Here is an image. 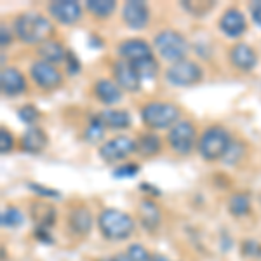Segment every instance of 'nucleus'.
Instances as JSON below:
<instances>
[{
    "label": "nucleus",
    "instance_id": "f257e3e1",
    "mask_svg": "<svg viewBox=\"0 0 261 261\" xmlns=\"http://www.w3.org/2000/svg\"><path fill=\"white\" fill-rule=\"evenodd\" d=\"M53 30V23L40 12H24L14 19V32L24 44H44Z\"/></svg>",
    "mask_w": 261,
    "mask_h": 261
},
{
    "label": "nucleus",
    "instance_id": "f03ea898",
    "mask_svg": "<svg viewBox=\"0 0 261 261\" xmlns=\"http://www.w3.org/2000/svg\"><path fill=\"white\" fill-rule=\"evenodd\" d=\"M99 230L108 241H125L134 231V220L127 213L117 209H103L98 218Z\"/></svg>",
    "mask_w": 261,
    "mask_h": 261
},
{
    "label": "nucleus",
    "instance_id": "7ed1b4c3",
    "mask_svg": "<svg viewBox=\"0 0 261 261\" xmlns=\"http://www.w3.org/2000/svg\"><path fill=\"white\" fill-rule=\"evenodd\" d=\"M231 145V138L228 130L220 127V125H213L202 134L199 141V153L205 161H218L226 155Z\"/></svg>",
    "mask_w": 261,
    "mask_h": 261
},
{
    "label": "nucleus",
    "instance_id": "20e7f679",
    "mask_svg": "<svg viewBox=\"0 0 261 261\" xmlns=\"http://www.w3.org/2000/svg\"><path fill=\"white\" fill-rule=\"evenodd\" d=\"M153 45L162 60L171 61L172 65L178 61H183L188 53V42L179 32L164 30L157 33L153 39Z\"/></svg>",
    "mask_w": 261,
    "mask_h": 261
},
{
    "label": "nucleus",
    "instance_id": "39448f33",
    "mask_svg": "<svg viewBox=\"0 0 261 261\" xmlns=\"http://www.w3.org/2000/svg\"><path fill=\"white\" fill-rule=\"evenodd\" d=\"M141 119L151 129H167L179 122V108L171 103L155 101L141 108Z\"/></svg>",
    "mask_w": 261,
    "mask_h": 261
},
{
    "label": "nucleus",
    "instance_id": "423d86ee",
    "mask_svg": "<svg viewBox=\"0 0 261 261\" xmlns=\"http://www.w3.org/2000/svg\"><path fill=\"white\" fill-rule=\"evenodd\" d=\"M166 81L178 87H188L202 81V68L195 61L183 60L166 70Z\"/></svg>",
    "mask_w": 261,
    "mask_h": 261
},
{
    "label": "nucleus",
    "instance_id": "0eeeda50",
    "mask_svg": "<svg viewBox=\"0 0 261 261\" xmlns=\"http://www.w3.org/2000/svg\"><path fill=\"white\" fill-rule=\"evenodd\" d=\"M167 141H169V146L174 151H178L181 155H188L197 143V130L192 122L179 120L178 124L169 129Z\"/></svg>",
    "mask_w": 261,
    "mask_h": 261
},
{
    "label": "nucleus",
    "instance_id": "6e6552de",
    "mask_svg": "<svg viewBox=\"0 0 261 261\" xmlns=\"http://www.w3.org/2000/svg\"><path fill=\"white\" fill-rule=\"evenodd\" d=\"M138 150V145L134 140L127 136H119L113 140L107 141L105 145L99 146V155L105 162H117L124 161L129 155H133Z\"/></svg>",
    "mask_w": 261,
    "mask_h": 261
},
{
    "label": "nucleus",
    "instance_id": "1a4fd4ad",
    "mask_svg": "<svg viewBox=\"0 0 261 261\" xmlns=\"http://www.w3.org/2000/svg\"><path fill=\"white\" fill-rule=\"evenodd\" d=\"M30 75L33 79V82L40 87V89L45 91H53L56 87L61 86L63 77L58 71V68L54 65H49L45 61H35L30 66Z\"/></svg>",
    "mask_w": 261,
    "mask_h": 261
},
{
    "label": "nucleus",
    "instance_id": "9d476101",
    "mask_svg": "<svg viewBox=\"0 0 261 261\" xmlns=\"http://www.w3.org/2000/svg\"><path fill=\"white\" fill-rule=\"evenodd\" d=\"M112 71H113V79H115L117 86H119L120 89L129 91V92L140 91L141 79H140V75H138L136 68L133 66V63H129L125 60H119L113 63Z\"/></svg>",
    "mask_w": 261,
    "mask_h": 261
},
{
    "label": "nucleus",
    "instance_id": "9b49d317",
    "mask_svg": "<svg viewBox=\"0 0 261 261\" xmlns=\"http://www.w3.org/2000/svg\"><path fill=\"white\" fill-rule=\"evenodd\" d=\"M122 19L133 30H141L150 21V9L141 0H129L122 7Z\"/></svg>",
    "mask_w": 261,
    "mask_h": 261
},
{
    "label": "nucleus",
    "instance_id": "f8f14e48",
    "mask_svg": "<svg viewBox=\"0 0 261 261\" xmlns=\"http://www.w3.org/2000/svg\"><path fill=\"white\" fill-rule=\"evenodd\" d=\"M49 14L61 24H73L82 18V7L75 0H56L47 6Z\"/></svg>",
    "mask_w": 261,
    "mask_h": 261
},
{
    "label": "nucleus",
    "instance_id": "ddd939ff",
    "mask_svg": "<svg viewBox=\"0 0 261 261\" xmlns=\"http://www.w3.org/2000/svg\"><path fill=\"white\" fill-rule=\"evenodd\" d=\"M220 30L225 33L226 37H230V39H237V37L244 35L247 30L246 18H244V14L241 11L231 7V9L225 11V14L221 16Z\"/></svg>",
    "mask_w": 261,
    "mask_h": 261
},
{
    "label": "nucleus",
    "instance_id": "4468645a",
    "mask_svg": "<svg viewBox=\"0 0 261 261\" xmlns=\"http://www.w3.org/2000/svg\"><path fill=\"white\" fill-rule=\"evenodd\" d=\"M119 54H120V60H125L129 63H136V61L145 60V58L153 56V54H151L150 44L143 39L124 40L119 45Z\"/></svg>",
    "mask_w": 261,
    "mask_h": 261
},
{
    "label": "nucleus",
    "instance_id": "2eb2a0df",
    "mask_svg": "<svg viewBox=\"0 0 261 261\" xmlns=\"http://www.w3.org/2000/svg\"><path fill=\"white\" fill-rule=\"evenodd\" d=\"M0 87L6 96H18L27 91V81L19 70L7 66L0 71Z\"/></svg>",
    "mask_w": 261,
    "mask_h": 261
},
{
    "label": "nucleus",
    "instance_id": "dca6fc26",
    "mask_svg": "<svg viewBox=\"0 0 261 261\" xmlns=\"http://www.w3.org/2000/svg\"><path fill=\"white\" fill-rule=\"evenodd\" d=\"M230 61L235 68L242 71H251L258 63V56H256L254 49L247 44H237L230 50Z\"/></svg>",
    "mask_w": 261,
    "mask_h": 261
},
{
    "label": "nucleus",
    "instance_id": "f3484780",
    "mask_svg": "<svg viewBox=\"0 0 261 261\" xmlns=\"http://www.w3.org/2000/svg\"><path fill=\"white\" fill-rule=\"evenodd\" d=\"M49 138L47 134L44 133V129L40 127H28L27 133L21 138V148H23L27 153H40L42 150L47 146Z\"/></svg>",
    "mask_w": 261,
    "mask_h": 261
},
{
    "label": "nucleus",
    "instance_id": "a211bd4d",
    "mask_svg": "<svg viewBox=\"0 0 261 261\" xmlns=\"http://www.w3.org/2000/svg\"><path fill=\"white\" fill-rule=\"evenodd\" d=\"M140 218H141V225L145 230L155 231L161 226L162 214L159 205L150 199H143L140 202Z\"/></svg>",
    "mask_w": 261,
    "mask_h": 261
},
{
    "label": "nucleus",
    "instance_id": "6ab92c4d",
    "mask_svg": "<svg viewBox=\"0 0 261 261\" xmlns=\"http://www.w3.org/2000/svg\"><path fill=\"white\" fill-rule=\"evenodd\" d=\"M94 94L101 103L115 105L122 99V89L110 79H99L94 84Z\"/></svg>",
    "mask_w": 261,
    "mask_h": 261
},
{
    "label": "nucleus",
    "instance_id": "aec40b11",
    "mask_svg": "<svg viewBox=\"0 0 261 261\" xmlns=\"http://www.w3.org/2000/svg\"><path fill=\"white\" fill-rule=\"evenodd\" d=\"M68 225L77 235L89 233L92 228V216H91L89 209L84 207V205H79V207L71 209L68 214Z\"/></svg>",
    "mask_w": 261,
    "mask_h": 261
},
{
    "label": "nucleus",
    "instance_id": "412c9836",
    "mask_svg": "<svg viewBox=\"0 0 261 261\" xmlns=\"http://www.w3.org/2000/svg\"><path fill=\"white\" fill-rule=\"evenodd\" d=\"M98 117L105 124V127L112 130L127 129L130 125V117L125 110H103L98 113Z\"/></svg>",
    "mask_w": 261,
    "mask_h": 261
},
{
    "label": "nucleus",
    "instance_id": "4be33fe9",
    "mask_svg": "<svg viewBox=\"0 0 261 261\" xmlns=\"http://www.w3.org/2000/svg\"><path fill=\"white\" fill-rule=\"evenodd\" d=\"M32 218L37 223V228H50L56 221V209L44 202H37L32 205Z\"/></svg>",
    "mask_w": 261,
    "mask_h": 261
},
{
    "label": "nucleus",
    "instance_id": "5701e85b",
    "mask_svg": "<svg viewBox=\"0 0 261 261\" xmlns=\"http://www.w3.org/2000/svg\"><path fill=\"white\" fill-rule=\"evenodd\" d=\"M39 56L42 58V61L49 63V65H56V63H63L66 60V50L63 49L60 42L47 40L44 44H40Z\"/></svg>",
    "mask_w": 261,
    "mask_h": 261
},
{
    "label": "nucleus",
    "instance_id": "b1692460",
    "mask_svg": "<svg viewBox=\"0 0 261 261\" xmlns=\"http://www.w3.org/2000/svg\"><path fill=\"white\" fill-rule=\"evenodd\" d=\"M138 145V150L143 157H153L161 151L162 145H161V138L157 134H151V133H146V134H141L136 141Z\"/></svg>",
    "mask_w": 261,
    "mask_h": 261
},
{
    "label": "nucleus",
    "instance_id": "393cba45",
    "mask_svg": "<svg viewBox=\"0 0 261 261\" xmlns=\"http://www.w3.org/2000/svg\"><path fill=\"white\" fill-rule=\"evenodd\" d=\"M86 7H87V11H89L92 16H96L98 19H107L113 14L117 4H115V0H87Z\"/></svg>",
    "mask_w": 261,
    "mask_h": 261
},
{
    "label": "nucleus",
    "instance_id": "a878e982",
    "mask_svg": "<svg viewBox=\"0 0 261 261\" xmlns=\"http://www.w3.org/2000/svg\"><path fill=\"white\" fill-rule=\"evenodd\" d=\"M228 209L230 214H233L235 218H242L251 211V200L246 193H235L230 197L228 200Z\"/></svg>",
    "mask_w": 261,
    "mask_h": 261
},
{
    "label": "nucleus",
    "instance_id": "bb28decb",
    "mask_svg": "<svg viewBox=\"0 0 261 261\" xmlns=\"http://www.w3.org/2000/svg\"><path fill=\"white\" fill-rule=\"evenodd\" d=\"M133 66L136 68L138 75H140L141 81H151V79L157 77V71H159V63L155 60L153 56L145 58L141 61L133 63Z\"/></svg>",
    "mask_w": 261,
    "mask_h": 261
},
{
    "label": "nucleus",
    "instance_id": "cd10ccee",
    "mask_svg": "<svg viewBox=\"0 0 261 261\" xmlns=\"http://www.w3.org/2000/svg\"><path fill=\"white\" fill-rule=\"evenodd\" d=\"M23 213L14 205L6 207L2 211V216H0V223H2L4 228H18V226L23 225Z\"/></svg>",
    "mask_w": 261,
    "mask_h": 261
},
{
    "label": "nucleus",
    "instance_id": "c85d7f7f",
    "mask_svg": "<svg viewBox=\"0 0 261 261\" xmlns=\"http://www.w3.org/2000/svg\"><path fill=\"white\" fill-rule=\"evenodd\" d=\"M105 136V124L99 120L98 115H94L89 122V125L86 127V133H84V138H86V141L89 143H98L103 140Z\"/></svg>",
    "mask_w": 261,
    "mask_h": 261
},
{
    "label": "nucleus",
    "instance_id": "c756f323",
    "mask_svg": "<svg viewBox=\"0 0 261 261\" xmlns=\"http://www.w3.org/2000/svg\"><path fill=\"white\" fill-rule=\"evenodd\" d=\"M181 6L185 7L190 14L197 16V18H200V16H204L205 12H209L214 7V2H181Z\"/></svg>",
    "mask_w": 261,
    "mask_h": 261
},
{
    "label": "nucleus",
    "instance_id": "7c9ffc66",
    "mask_svg": "<svg viewBox=\"0 0 261 261\" xmlns=\"http://www.w3.org/2000/svg\"><path fill=\"white\" fill-rule=\"evenodd\" d=\"M127 254L134 261H151V254L146 251L145 246H141V244H130L127 247Z\"/></svg>",
    "mask_w": 261,
    "mask_h": 261
},
{
    "label": "nucleus",
    "instance_id": "2f4dec72",
    "mask_svg": "<svg viewBox=\"0 0 261 261\" xmlns=\"http://www.w3.org/2000/svg\"><path fill=\"white\" fill-rule=\"evenodd\" d=\"M242 254L247 258H261V244L254 239H246L242 242Z\"/></svg>",
    "mask_w": 261,
    "mask_h": 261
},
{
    "label": "nucleus",
    "instance_id": "473e14b6",
    "mask_svg": "<svg viewBox=\"0 0 261 261\" xmlns=\"http://www.w3.org/2000/svg\"><path fill=\"white\" fill-rule=\"evenodd\" d=\"M18 115H19V120L24 122V124H33V122L39 119V110H37L33 105H24L23 108H19Z\"/></svg>",
    "mask_w": 261,
    "mask_h": 261
},
{
    "label": "nucleus",
    "instance_id": "72a5a7b5",
    "mask_svg": "<svg viewBox=\"0 0 261 261\" xmlns=\"http://www.w3.org/2000/svg\"><path fill=\"white\" fill-rule=\"evenodd\" d=\"M28 188L39 197H49V199H60L61 193L58 190H53V188H47V187H42L39 183H28Z\"/></svg>",
    "mask_w": 261,
    "mask_h": 261
},
{
    "label": "nucleus",
    "instance_id": "f704fd0d",
    "mask_svg": "<svg viewBox=\"0 0 261 261\" xmlns=\"http://www.w3.org/2000/svg\"><path fill=\"white\" fill-rule=\"evenodd\" d=\"M12 146H14V138L6 127H2L0 129V153H9Z\"/></svg>",
    "mask_w": 261,
    "mask_h": 261
},
{
    "label": "nucleus",
    "instance_id": "c9c22d12",
    "mask_svg": "<svg viewBox=\"0 0 261 261\" xmlns=\"http://www.w3.org/2000/svg\"><path fill=\"white\" fill-rule=\"evenodd\" d=\"M138 172H140L138 164H125V166L117 167V169L113 171V176H115V178H133Z\"/></svg>",
    "mask_w": 261,
    "mask_h": 261
},
{
    "label": "nucleus",
    "instance_id": "e433bc0d",
    "mask_svg": "<svg viewBox=\"0 0 261 261\" xmlns=\"http://www.w3.org/2000/svg\"><path fill=\"white\" fill-rule=\"evenodd\" d=\"M65 65H66V71H68L70 75H77L79 71H81V61L77 60V56H75L71 50H66Z\"/></svg>",
    "mask_w": 261,
    "mask_h": 261
},
{
    "label": "nucleus",
    "instance_id": "4c0bfd02",
    "mask_svg": "<svg viewBox=\"0 0 261 261\" xmlns=\"http://www.w3.org/2000/svg\"><path fill=\"white\" fill-rule=\"evenodd\" d=\"M11 42H12L11 30L6 27V24H2V27H0V45H2V47H7V45H11Z\"/></svg>",
    "mask_w": 261,
    "mask_h": 261
},
{
    "label": "nucleus",
    "instance_id": "58836bf2",
    "mask_svg": "<svg viewBox=\"0 0 261 261\" xmlns=\"http://www.w3.org/2000/svg\"><path fill=\"white\" fill-rule=\"evenodd\" d=\"M251 9V14H252V21H254L258 27H261V0L258 2H252L249 6Z\"/></svg>",
    "mask_w": 261,
    "mask_h": 261
},
{
    "label": "nucleus",
    "instance_id": "ea45409f",
    "mask_svg": "<svg viewBox=\"0 0 261 261\" xmlns=\"http://www.w3.org/2000/svg\"><path fill=\"white\" fill-rule=\"evenodd\" d=\"M35 235L39 237V241L45 244H53V237H50V233H47V228H37Z\"/></svg>",
    "mask_w": 261,
    "mask_h": 261
},
{
    "label": "nucleus",
    "instance_id": "a19ab883",
    "mask_svg": "<svg viewBox=\"0 0 261 261\" xmlns=\"http://www.w3.org/2000/svg\"><path fill=\"white\" fill-rule=\"evenodd\" d=\"M112 261H134L127 252H119V254H115L112 258Z\"/></svg>",
    "mask_w": 261,
    "mask_h": 261
},
{
    "label": "nucleus",
    "instance_id": "79ce46f5",
    "mask_svg": "<svg viewBox=\"0 0 261 261\" xmlns=\"http://www.w3.org/2000/svg\"><path fill=\"white\" fill-rule=\"evenodd\" d=\"M151 261H169L164 254H151Z\"/></svg>",
    "mask_w": 261,
    "mask_h": 261
},
{
    "label": "nucleus",
    "instance_id": "37998d69",
    "mask_svg": "<svg viewBox=\"0 0 261 261\" xmlns=\"http://www.w3.org/2000/svg\"><path fill=\"white\" fill-rule=\"evenodd\" d=\"M141 190H148V192L159 193V190H155V188H153V187H150V185H141Z\"/></svg>",
    "mask_w": 261,
    "mask_h": 261
},
{
    "label": "nucleus",
    "instance_id": "c03bdc74",
    "mask_svg": "<svg viewBox=\"0 0 261 261\" xmlns=\"http://www.w3.org/2000/svg\"><path fill=\"white\" fill-rule=\"evenodd\" d=\"M98 261H112V258H103V259H98Z\"/></svg>",
    "mask_w": 261,
    "mask_h": 261
}]
</instances>
